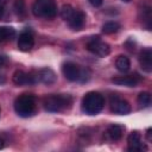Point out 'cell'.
<instances>
[{
	"label": "cell",
	"instance_id": "obj_1",
	"mask_svg": "<svg viewBox=\"0 0 152 152\" xmlns=\"http://www.w3.org/2000/svg\"><path fill=\"white\" fill-rule=\"evenodd\" d=\"M72 103V97L69 94H51L44 97L43 104L46 112L57 113L69 108Z\"/></svg>",
	"mask_w": 152,
	"mask_h": 152
},
{
	"label": "cell",
	"instance_id": "obj_2",
	"mask_svg": "<svg viewBox=\"0 0 152 152\" xmlns=\"http://www.w3.org/2000/svg\"><path fill=\"white\" fill-rule=\"evenodd\" d=\"M82 110L88 115L100 113L104 107V97L99 91H89L82 99Z\"/></svg>",
	"mask_w": 152,
	"mask_h": 152
},
{
	"label": "cell",
	"instance_id": "obj_3",
	"mask_svg": "<svg viewBox=\"0 0 152 152\" xmlns=\"http://www.w3.org/2000/svg\"><path fill=\"white\" fill-rule=\"evenodd\" d=\"M36 99L31 94H21L14 101V110L21 118H28L34 113Z\"/></svg>",
	"mask_w": 152,
	"mask_h": 152
},
{
	"label": "cell",
	"instance_id": "obj_4",
	"mask_svg": "<svg viewBox=\"0 0 152 152\" xmlns=\"http://www.w3.org/2000/svg\"><path fill=\"white\" fill-rule=\"evenodd\" d=\"M32 13L39 18L52 19L57 14V5L55 0H36L32 5Z\"/></svg>",
	"mask_w": 152,
	"mask_h": 152
},
{
	"label": "cell",
	"instance_id": "obj_5",
	"mask_svg": "<svg viewBox=\"0 0 152 152\" xmlns=\"http://www.w3.org/2000/svg\"><path fill=\"white\" fill-rule=\"evenodd\" d=\"M87 49L89 52L97 57H106L110 53V46L100 39V37H93L87 43Z\"/></svg>",
	"mask_w": 152,
	"mask_h": 152
},
{
	"label": "cell",
	"instance_id": "obj_6",
	"mask_svg": "<svg viewBox=\"0 0 152 152\" xmlns=\"http://www.w3.org/2000/svg\"><path fill=\"white\" fill-rule=\"evenodd\" d=\"M62 72L65 76V78L68 81H71V82L80 81L81 77H82L81 68L74 62H65L62 66Z\"/></svg>",
	"mask_w": 152,
	"mask_h": 152
},
{
	"label": "cell",
	"instance_id": "obj_7",
	"mask_svg": "<svg viewBox=\"0 0 152 152\" xmlns=\"http://www.w3.org/2000/svg\"><path fill=\"white\" fill-rule=\"evenodd\" d=\"M128 151L131 152H142L147 151V146L141 141V134L138 131H133L127 137Z\"/></svg>",
	"mask_w": 152,
	"mask_h": 152
},
{
	"label": "cell",
	"instance_id": "obj_8",
	"mask_svg": "<svg viewBox=\"0 0 152 152\" xmlns=\"http://www.w3.org/2000/svg\"><path fill=\"white\" fill-rule=\"evenodd\" d=\"M110 110L118 115H126L131 112V104L126 100L114 96L110 100Z\"/></svg>",
	"mask_w": 152,
	"mask_h": 152
},
{
	"label": "cell",
	"instance_id": "obj_9",
	"mask_svg": "<svg viewBox=\"0 0 152 152\" xmlns=\"http://www.w3.org/2000/svg\"><path fill=\"white\" fill-rule=\"evenodd\" d=\"M34 45V38L31 31H23L18 37V49L20 51L27 52Z\"/></svg>",
	"mask_w": 152,
	"mask_h": 152
},
{
	"label": "cell",
	"instance_id": "obj_10",
	"mask_svg": "<svg viewBox=\"0 0 152 152\" xmlns=\"http://www.w3.org/2000/svg\"><path fill=\"white\" fill-rule=\"evenodd\" d=\"M12 81L15 86H26V84L36 83L37 78H36V76H33L31 74H26L23 70H17L12 76Z\"/></svg>",
	"mask_w": 152,
	"mask_h": 152
},
{
	"label": "cell",
	"instance_id": "obj_11",
	"mask_svg": "<svg viewBox=\"0 0 152 152\" xmlns=\"http://www.w3.org/2000/svg\"><path fill=\"white\" fill-rule=\"evenodd\" d=\"M36 78H37V81H39V82H42L46 86H50V84H53L57 81V75L55 74V71L52 69L43 68V69L37 71Z\"/></svg>",
	"mask_w": 152,
	"mask_h": 152
},
{
	"label": "cell",
	"instance_id": "obj_12",
	"mask_svg": "<svg viewBox=\"0 0 152 152\" xmlns=\"http://www.w3.org/2000/svg\"><path fill=\"white\" fill-rule=\"evenodd\" d=\"M140 76L137 74H132V75H125V76H118V77H113L112 82L114 84L118 86H125V87H135L139 82H140Z\"/></svg>",
	"mask_w": 152,
	"mask_h": 152
},
{
	"label": "cell",
	"instance_id": "obj_13",
	"mask_svg": "<svg viewBox=\"0 0 152 152\" xmlns=\"http://www.w3.org/2000/svg\"><path fill=\"white\" fill-rule=\"evenodd\" d=\"M84 21H86V14L80 10H75L72 12V14L70 15V18L66 20L69 26L75 31L81 30L84 25Z\"/></svg>",
	"mask_w": 152,
	"mask_h": 152
},
{
	"label": "cell",
	"instance_id": "obj_14",
	"mask_svg": "<svg viewBox=\"0 0 152 152\" xmlns=\"http://www.w3.org/2000/svg\"><path fill=\"white\" fill-rule=\"evenodd\" d=\"M139 63L141 69L145 72L152 71V50L150 48H145L139 53Z\"/></svg>",
	"mask_w": 152,
	"mask_h": 152
},
{
	"label": "cell",
	"instance_id": "obj_15",
	"mask_svg": "<svg viewBox=\"0 0 152 152\" xmlns=\"http://www.w3.org/2000/svg\"><path fill=\"white\" fill-rule=\"evenodd\" d=\"M106 133H107V135H108V138H109L110 140L116 141V140H120V139H121V137H122V134H124V127H122L121 125L113 124V125L108 126Z\"/></svg>",
	"mask_w": 152,
	"mask_h": 152
},
{
	"label": "cell",
	"instance_id": "obj_16",
	"mask_svg": "<svg viewBox=\"0 0 152 152\" xmlns=\"http://www.w3.org/2000/svg\"><path fill=\"white\" fill-rule=\"evenodd\" d=\"M115 66L120 72H127L131 69V61L127 56L120 55L115 61Z\"/></svg>",
	"mask_w": 152,
	"mask_h": 152
},
{
	"label": "cell",
	"instance_id": "obj_17",
	"mask_svg": "<svg viewBox=\"0 0 152 152\" xmlns=\"http://www.w3.org/2000/svg\"><path fill=\"white\" fill-rule=\"evenodd\" d=\"M15 36V31L8 26H0V42H6L13 39Z\"/></svg>",
	"mask_w": 152,
	"mask_h": 152
},
{
	"label": "cell",
	"instance_id": "obj_18",
	"mask_svg": "<svg viewBox=\"0 0 152 152\" xmlns=\"http://www.w3.org/2000/svg\"><path fill=\"white\" fill-rule=\"evenodd\" d=\"M13 10H14V13L19 18H24L26 15V4H25V0H15L14 4H13Z\"/></svg>",
	"mask_w": 152,
	"mask_h": 152
},
{
	"label": "cell",
	"instance_id": "obj_19",
	"mask_svg": "<svg viewBox=\"0 0 152 152\" xmlns=\"http://www.w3.org/2000/svg\"><path fill=\"white\" fill-rule=\"evenodd\" d=\"M120 30V24L116 21H108L102 26V32L104 34H113Z\"/></svg>",
	"mask_w": 152,
	"mask_h": 152
},
{
	"label": "cell",
	"instance_id": "obj_20",
	"mask_svg": "<svg viewBox=\"0 0 152 152\" xmlns=\"http://www.w3.org/2000/svg\"><path fill=\"white\" fill-rule=\"evenodd\" d=\"M138 103L140 107H147L151 103V94L148 91H141L138 95Z\"/></svg>",
	"mask_w": 152,
	"mask_h": 152
},
{
	"label": "cell",
	"instance_id": "obj_21",
	"mask_svg": "<svg viewBox=\"0 0 152 152\" xmlns=\"http://www.w3.org/2000/svg\"><path fill=\"white\" fill-rule=\"evenodd\" d=\"M74 11H75V8L71 5H63V7L61 8V17H62V19H64L66 21L70 18V15L72 14Z\"/></svg>",
	"mask_w": 152,
	"mask_h": 152
},
{
	"label": "cell",
	"instance_id": "obj_22",
	"mask_svg": "<svg viewBox=\"0 0 152 152\" xmlns=\"http://www.w3.org/2000/svg\"><path fill=\"white\" fill-rule=\"evenodd\" d=\"M142 18H144V21H146L145 23V25H146V27L150 30L151 28V8L150 7H144L142 8Z\"/></svg>",
	"mask_w": 152,
	"mask_h": 152
},
{
	"label": "cell",
	"instance_id": "obj_23",
	"mask_svg": "<svg viewBox=\"0 0 152 152\" xmlns=\"http://www.w3.org/2000/svg\"><path fill=\"white\" fill-rule=\"evenodd\" d=\"M89 2L94 6V7H100L103 2V0H89Z\"/></svg>",
	"mask_w": 152,
	"mask_h": 152
},
{
	"label": "cell",
	"instance_id": "obj_24",
	"mask_svg": "<svg viewBox=\"0 0 152 152\" xmlns=\"http://www.w3.org/2000/svg\"><path fill=\"white\" fill-rule=\"evenodd\" d=\"M146 138H147L148 141L152 140V128H147V131H146Z\"/></svg>",
	"mask_w": 152,
	"mask_h": 152
},
{
	"label": "cell",
	"instance_id": "obj_25",
	"mask_svg": "<svg viewBox=\"0 0 152 152\" xmlns=\"http://www.w3.org/2000/svg\"><path fill=\"white\" fill-rule=\"evenodd\" d=\"M6 4H7V0H0V12L4 11V7Z\"/></svg>",
	"mask_w": 152,
	"mask_h": 152
},
{
	"label": "cell",
	"instance_id": "obj_26",
	"mask_svg": "<svg viewBox=\"0 0 152 152\" xmlns=\"http://www.w3.org/2000/svg\"><path fill=\"white\" fill-rule=\"evenodd\" d=\"M6 61H7V59H6V57H5V56H0V68L6 63Z\"/></svg>",
	"mask_w": 152,
	"mask_h": 152
},
{
	"label": "cell",
	"instance_id": "obj_27",
	"mask_svg": "<svg viewBox=\"0 0 152 152\" xmlns=\"http://www.w3.org/2000/svg\"><path fill=\"white\" fill-rule=\"evenodd\" d=\"M4 146H5V141H4V139H2V138H0V150H1V148H4Z\"/></svg>",
	"mask_w": 152,
	"mask_h": 152
},
{
	"label": "cell",
	"instance_id": "obj_28",
	"mask_svg": "<svg viewBox=\"0 0 152 152\" xmlns=\"http://www.w3.org/2000/svg\"><path fill=\"white\" fill-rule=\"evenodd\" d=\"M122 1H125V2H129L131 0H122Z\"/></svg>",
	"mask_w": 152,
	"mask_h": 152
},
{
	"label": "cell",
	"instance_id": "obj_29",
	"mask_svg": "<svg viewBox=\"0 0 152 152\" xmlns=\"http://www.w3.org/2000/svg\"><path fill=\"white\" fill-rule=\"evenodd\" d=\"M0 113H1V109H0Z\"/></svg>",
	"mask_w": 152,
	"mask_h": 152
}]
</instances>
